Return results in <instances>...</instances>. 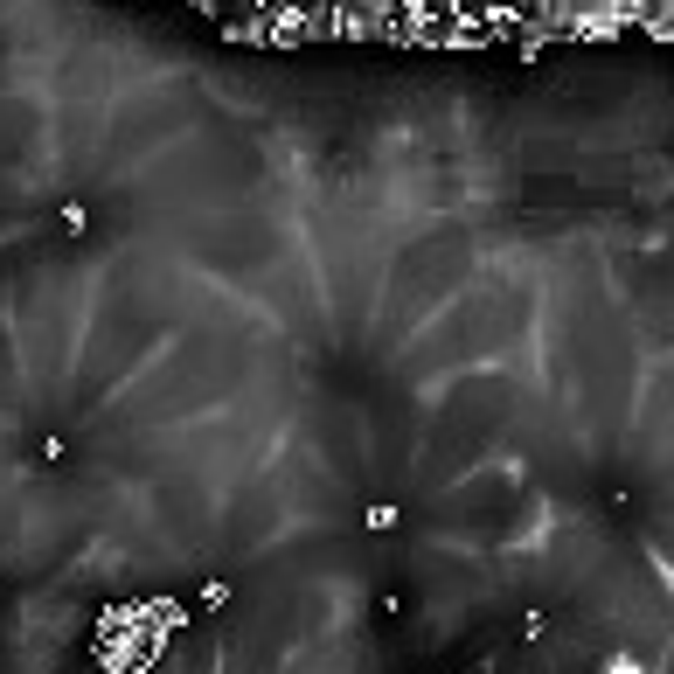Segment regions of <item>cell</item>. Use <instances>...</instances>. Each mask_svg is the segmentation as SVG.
I'll use <instances>...</instances> for the list:
<instances>
[{
	"label": "cell",
	"instance_id": "1",
	"mask_svg": "<svg viewBox=\"0 0 674 674\" xmlns=\"http://www.w3.org/2000/svg\"><path fill=\"white\" fill-rule=\"evenodd\" d=\"M230 598H237V591H230V577H202V591H195V605H188V612H195V619H216Z\"/></svg>",
	"mask_w": 674,
	"mask_h": 674
},
{
	"label": "cell",
	"instance_id": "2",
	"mask_svg": "<svg viewBox=\"0 0 674 674\" xmlns=\"http://www.w3.org/2000/svg\"><path fill=\"white\" fill-rule=\"evenodd\" d=\"M35 466H42V473H63V466H70V438H63V431H42V438H35Z\"/></svg>",
	"mask_w": 674,
	"mask_h": 674
},
{
	"label": "cell",
	"instance_id": "3",
	"mask_svg": "<svg viewBox=\"0 0 674 674\" xmlns=\"http://www.w3.org/2000/svg\"><path fill=\"white\" fill-rule=\"evenodd\" d=\"M362 529H369V536H397V529H404V508H397V501H369V508H362Z\"/></svg>",
	"mask_w": 674,
	"mask_h": 674
},
{
	"label": "cell",
	"instance_id": "4",
	"mask_svg": "<svg viewBox=\"0 0 674 674\" xmlns=\"http://www.w3.org/2000/svg\"><path fill=\"white\" fill-rule=\"evenodd\" d=\"M56 230H63L70 244H84V237H91V202H63V209H56Z\"/></svg>",
	"mask_w": 674,
	"mask_h": 674
},
{
	"label": "cell",
	"instance_id": "5",
	"mask_svg": "<svg viewBox=\"0 0 674 674\" xmlns=\"http://www.w3.org/2000/svg\"><path fill=\"white\" fill-rule=\"evenodd\" d=\"M522 640H549V612H542V605L522 612Z\"/></svg>",
	"mask_w": 674,
	"mask_h": 674
},
{
	"label": "cell",
	"instance_id": "6",
	"mask_svg": "<svg viewBox=\"0 0 674 674\" xmlns=\"http://www.w3.org/2000/svg\"><path fill=\"white\" fill-rule=\"evenodd\" d=\"M369 612H376V619H404V591H376Z\"/></svg>",
	"mask_w": 674,
	"mask_h": 674
},
{
	"label": "cell",
	"instance_id": "7",
	"mask_svg": "<svg viewBox=\"0 0 674 674\" xmlns=\"http://www.w3.org/2000/svg\"><path fill=\"white\" fill-rule=\"evenodd\" d=\"M598 674H640V661H626V654H619V661H605Z\"/></svg>",
	"mask_w": 674,
	"mask_h": 674
},
{
	"label": "cell",
	"instance_id": "8",
	"mask_svg": "<svg viewBox=\"0 0 674 674\" xmlns=\"http://www.w3.org/2000/svg\"><path fill=\"white\" fill-rule=\"evenodd\" d=\"M0 591H7V577H0Z\"/></svg>",
	"mask_w": 674,
	"mask_h": 674
}]
</instances>
